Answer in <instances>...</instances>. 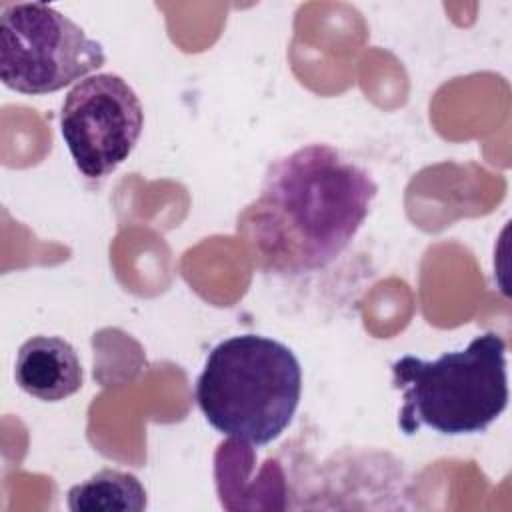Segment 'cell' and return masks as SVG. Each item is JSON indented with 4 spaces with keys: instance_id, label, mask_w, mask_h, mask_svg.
Listing matches in <instances>:
<instances>
[{
    "instance_id": "1",
    "label": "cell",
    "mask_w": 512,
    "mask_h": 512,
    "mask_svg": "<svg viewBox=\"0 0 512 512\" xmlns=\"http://www.w3.org/2000/svg\"><path fill=\"white\" fill-rule=\"evenodd\" d=\"M376 194L368 170L330 144H306L270 164L238 234L262 272L310 274L352 244Z\"/></svg>"
},
{
    "instance_id": "2",
    "label": "cell",
    "mask_w": 512,
    "mask_h": 512,
    "mask_svg": "<svg viewBox=\"0 0 512 512\" xmlns=\"http://www.w3.org/2000/svg\"><path fill=\"white\" fill-rule=\"evenodd\" d=\"M302 394V366L282 342L238 334L218 342L196 380V404L220 434L250 446L290 426Z\"/></svg>"
},
{
    "instance_id": "3",
    "label": "cell",
    "mask_w": 512,
    "mask_h": 512,
    "mask_svg": "<svg viewBox=\"0 0 512 512\" xmlns=\"http://www.w3.org/2000/svg\"><path fill=\"white\" fill-rule=\"evenodd\" d=\"M392 386L402 392L404 434L422 426L444 436L484 432L508 406L506 342L486 332L436 360L400 356L392 364Z\"/></svg>"
},
{
    "instance_id": "4",
    "label": "cell",
    "mask_w": 512,
    "mask_h": 512,
    "mask_svg": "<svg viewBox=\"0 0 512 512\" xmlns=\"http://www.w3.org/2000/svg\"><path fill=\"white\" fill-rule=\"evenodd\" d=\"M106 62L104 48L74 20L42 2L0 12V78L14 92L42 96L88 78Z\"/></svg>"
},
{
    "instance_id": "5",
    "label": "cell",
    "mask_w": 512,
    "mask_h": 512,
    "mask_svg": "<svg viewBox=\"0 0 512 512\" xmlns=\"http://www.w3.org/2000/svg\"><path fill=\"white\" fill-rule=\"evenodd\" d=\"M144 108L134 88L118 74L100 72L74 84L60 110V134L90 180L112 174L138 144Z\"/></svg>"
},
{
    "instance_id": "6",
    "label": "cell",
    "mask_w": 512,
    "mask_h": 512,
    "mask_svg": "<svg viewBox=\"0 0 512 512\" xmlns=\"http://www.w3.org/2000/svg\"><path fill=\"white\" fill-rule=\"evenodd\" d=\"M14 380L42 402H60L82 388L84 374L74 346L60 336H32L16 354Z\"/></svg>"
},
{
    "instance_id": "7",
    "label": "cell",
    "mask_w": 512,
    "mask_h": 512,
    "mask_svg": "<svg viewBox=\"0 0 512 512\" xmlns=\"http://www.w3.org/2000/svg\"><path fill=\"white\" fill-rule=\"evenodd\" d=\"M72 512H142L148 506L146 490L132 472L102 468L68 490Z\"/></svg>"
}]
</instances>
